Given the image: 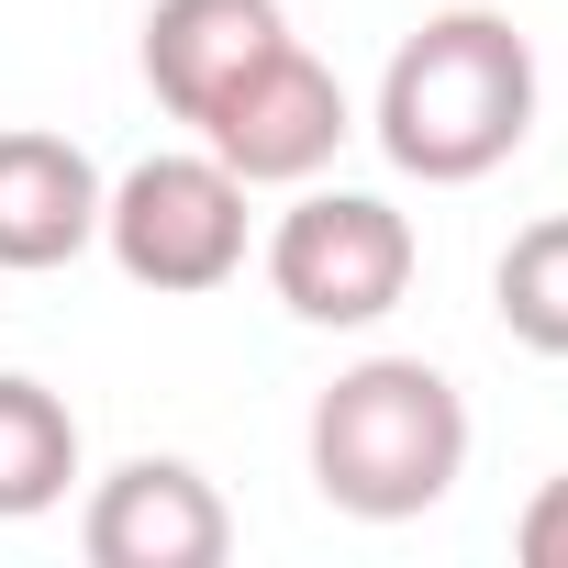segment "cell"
Segmentation results:
<instances>
[{"label":"cell","mask_w":568,"mask_h":568,"mask_svg":"<svg viewBox=\"0 0 568 568\" xmlns=\"http://www.w3.org/2000/svg\"><path fill=\"white\" fill-rule=\"evenodd\" d=\"M302 457H313V490H324L335 513H357V524H413V513H435V501L457 490V468H468V402H457V379L424 368V357H357V368L324 379Z\"/></svg>","instance_id":"2"},{"label":"cell","mask_w":568,"mask_h":568,"mask_svg":"<svg viewBox=\"0 0 568 568\" xmlns=\"http://www.w3.org/2000/svg\"><path fill=\"white\" fill-rule=\"evenodd\" d=\"M513 557H524V568H568V479H546V490L524 501V524H513Z\"/></svg>","instance_id":"11"},{"label":"cell","mask_w":568,"mask_h":568,"mask_svg":"<svg viewBox=\"0 0 568 568\" xmlns=\"http://www.w3.org/2000/svg\"><path fill=\"white\" fill-rule=\"evenodd\" d=\"M79 557L90 568H223L234 513L190 457H123L79 513Z\"/></svg>","instance_id":"6"},{"label":"cell","mask_w":568,"mask_h":568,"mask_svg":"<svg viewBox=\"0 0 568 568\" xmlns=\"http://www.w3.org/2000/svg\"><path fill=\"white\" fill-rule=\"evenodd\" d=\"M368 134L424 190L490 179L535 134V45H524V23H501V12H435V23H413L390 45V68H379Z\"/></svg>","instance_id":"1"},{"label":"cell","mask_w":568,"mask_h":568,"mask_svg":"<svg viewBox=\"0 0 568 568\" xmlns=\"http://www.w3.org/2000/svg\"><path fill=\"white\" fill-rule=\"evenodd\" d=\"M413 267H424V245H413V223L379 190H313L302 179V201L267 234V291L302 324H324V335H357V324L402 313Z\"/></svg>","instance_id":"4"},{"label":"cell","mask_w":568,"mask_h":568,"mask_svg":"<svg viewBox=\"0 0 568 568\" xmlns=\"http://www.w3.org/2000/svg\"><path fill=\"white\" fill-rule=\"evenodd\" d=\"M190 134H201L245 190H302V179L335 168V145L357 134V112H346V90H335V68H324L313 45H267Z\"/></svg>","instance_id":"5"},{"label":"cell","mask_w":568,"mask_h":568,"mask_svg":"<svg viewBox=\"0 0 568 568\" xmlns=\"http://www.w3.org/2000/svg\"><path fill=\"white\" fill-rule=\"evenodd\" d=\"M68 479H79V413H68L45 379L0 368V524L57 513Z\"/></svg>","instance_id":"9"},{"label":"cell","mask_w":568,"mask_h":568,"mask_svg":"<svg viewBox=\"0 0 568 568\" xmlns=\"http://www.w3.org/2000/svg\"><path fill=\"white\" fill-rule=\"evenodd\" d=\"M101 168H90V145H68V134H45V123H12L0 134V267H68V256H90L101 245Z\"/></svg>","instance_id":"7"},{"label":"cell","mask_w":568,"mask_h":568,"mask_svg":"<svg viewBox=\"0 0 568 568\" xmlns=\"http://www.w3.org/2000/svg\"><path fill=\"white\" fill-rule=\"evenodd\" d=\"M267 45H291V12H278V0H156L145 12V90L179 123H201Z\"/></svg>","instance_id":"8"},{"label":"cell","mask_w":568,"mask_h":568,"mask_svg":"<svg viewBox=\"0 0 568 568\" xmlns=\"http://www.w3.org/2000/svg\"><path fill=\"white\" fill-rule=\"evenodd\" d=\"M490 313L513 324V346L568 357V212H546V223H524V234L501 245V267H490Z\"/></svg>","instance_id":"10"},{"label":"cell","mask_w":568,"mask_h":568,"mask_svg":"<svg viewBox=\"0 0 568 568\" xmlns=\"http://www.w3.org/2000/svg\"><path fill=\"white\" fill-rule=\"evenodd\" d=\"M101 245L134 291L156 302H201L245 267V179L212 156V145H179V156H134L112 190H101Z\"/></svg>","instance_id":"3"}]
</instances>
